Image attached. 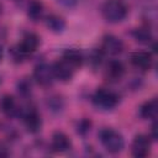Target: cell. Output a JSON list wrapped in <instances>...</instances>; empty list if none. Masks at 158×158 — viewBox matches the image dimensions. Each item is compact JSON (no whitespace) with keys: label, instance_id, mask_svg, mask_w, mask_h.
I'll return each mask as SVG.
<instances>
[{"label":"cell","instance_id":"obj_24","mask_svg":"<svg viewBox=\"0 0 158 158\" xmlns=\"http://www.w3.org/2000/svg\"><path fill=\"white\" fill-rule=\"evenodd\" d=\"M152 139H157V122L156 120L153 121V125H152V130H151V136H149Z\"/></svg>","mask_w":158,"mask_h":158},{"label":"cell","instance_id":"obj_11","mask_svg":"<svg viewBox=\"0 0 158 158\" xmlns=\"http://www.w3.org/2000/svg\"><path fill=\"white\" fill-rule=\"evenodd\" d=\"M51 146L53 148V151L58 152V153H63V152H67L72 147V141L70 138L64 133V132H60V131H57L52 135V142H51Z\"/></svg>","mask_w":158,"mask_h":158},{"label":"cell","instance_id":"obj_25","mask_svg":"<svg viewBox=\"0 0 158 158\" xmlns=\"http://www.w3.org/2000/svg\"><path fill=\"white\" fill-rule=\"evenodd\" d=\"M4 58V49H2V46H0V62Z\"/></svg>","mask_w":158,"mask_h":158},{"label":"cell","instance_id":"obj_1","mask_svg":"<svg viewBox=\"0 0 158 158\" xmlns=\"http://www.w3.org/2000/svg\"><path fill=\"white\" fill-rule=\"evenodd\" d=\"M127 6L122 0H106L101 6V14L106 22L118 23L127 16Z\"/></svg>","mask_w":158,"mask_h":158},{"label":"cell","instance_id":"obj_14","mask_svg":"<svg viewBox=\"0 0 158 158\" xmlns=\"http://www.w3.org/2000/svg\"><path fill=\"white\" fill-rule=\"evenodd\" d=\"M105 74L110 80H118L125 74V67L120 60H110L106 65Z\"/></svg>","mask_w":158,"mask_h":158},{"label":"cell","instance_id":"obj_18","mask_svg":"<svg viewBox=\"0 0 158 158\" xmlns=\"http://www.w3.org/2000/svg\"><path fill=\"white\" fill-rule=\"evenodd\" d=\"M43 14V4L40 0H31L27 5V16L32 21H37L41 19Z\"/></svg>","mask_w":158,"mask_h":158},{"label":"cell","instance_id":"obj_2","mask_svg":"<svg viewBox=\"0 0 158 158\" xmlns=\"http://www.w3.org/2000/svg\"><path fill=\"white\" fill-rule=\"evenodd\" d=\"M99 139H100L102 147L109 153L116 154V153H120L125 148L123 136L114 128H109V127L102 128L99 132Z\"/></svg>","mask_w":158,"mask_h":158},{"label":"cell","instance_id":"obj_5","mask_svg":"<svg viewBox=\"0 0 158 158\" xmlns=\"http://www.w3.org/2000/svg\"><path fill=\"white\" fill-rule=\"evenodd\" d=\"M100 51L109 56H117L123 51V42L114 35H105L102 37Z\"/></svg>","mask_w":158,"mask_h":158},{"label":"cell","instance_id":"obj_17","mask_svg":"<svg viewBox=\"0 0 158 158\" xmlns=\"http://www.w3.org/2000/svg\"><path fill=\"white\" fill-rule=\"evenodd\" d=\"M132 36L133 38L139 42V43H149L152 40H153V36H152V32L151 30L147 27V26H141V27H137L132 31Z\"/></svg>","mask_w":158,"mask_h":158},{"label":"cell","instance_id":"obj_4","mask_svg":"<svg viewBox=\"0 0 158 158\" xmlns=\"http://www.w3.org/2000/svg\"><path fill=\"white\" fill-rule=\"evenodd\" d=\"M33 79L36 80V83L43 88H48L53 84L54 81V74H53V69L52 65L47 64V63H40L35 67L33 69Z\"/></svg>","mask_w":158,"mask_h":158},{"label":"cell","instance_id":"obj_6","mask_svg":"<svg viewBox=\"0 0 158 158\" xmlns=\"http://www.w3.org/2000/svg\"><path fill=\"white\" fill-rule=\"evenodd\" d=\"M151 151V137L147 135H137L133 138L131 152L136 158H143L149 154Z\"/></svg>","mask_w":158,"mask_h":158},{"label":"cell","instance_id":"obj_15","mask_svg":"<svg viewBox=\"0 0 158 158\" xmlns=\"http://www.w3.org/2000/svg\"><path fill=\"white\" fill-rule=\"evenodd\" d=\"M0 111L6 116H14L19 112L16 101L12 95L5 94L0 98Z\"/></svg>","mask_w":158,"mask_h":158},{"label":"cell","instance_id":"obj_3","mask_svg":"<svg viewBox=\"0 0 158 158\" xmlns=\"http://www.w3.org/2000/svg\"><path fill=\"white\" fill-rule=\"evenodd\" d=\"M93 104L102 110H112L117 106L120 98L118 95L106 88H99L94 94H93Z\"/></svg>","mask_w":158,"mask_h":158},{"label":"cell","instance_id":"obj_23","mask_svg":"<svg viewBox=\"0 0 158 158\" xmlns=\"http://www.w3.org/2000/svg\"><path fill=\"white\" fill-rule=\"evenodd\" d=\"M56 1L65 7H74L79 2V0H56Z\"/></svg>","mask_w":158,"mask_h":158},{"label":"cell","instance_id":"obj_16","mask_svg":"<svg viewBox=\"0 0 158 158\" xmlns=\"http://www.w3.org/2000/svg\"><path fill=\"white\" fill-rule=\"evenodd\" d=\"M46 26L48 27V30H51L54 33H62L65 30L67 22H65V20L62 16L56 15V14H52V15L47 16V19H46Z\"/></svg>","mask_w":158,"mask_h":158},{"label":"cell","instance_id":"obj_12","mask_svg":"<svg viewBox=\"0 0 158 158\" xmlns=\"http://www.w3.org/2000/svg\"><path fill=\"white\" fill-rule=\"evenodd\" d=\"M62 59H64L68 64H70L75 70L78 68H80L83 65V62H84V56L83 53L77 49V48H68L63 52V56H62Z\"/></svg>","mask_w":158,"mask_h":158},{"label":"cell","instance_id":"obj_7","mask_svg":"<svg viewBox=\"0 0 158 158\" xmlns=\"http://www.w3.org/2000/svg\"><path fill=\"white\" fill-rule=\"evenodd\" d=\"M22 118H23L25 127L30 133H37L41 130L42 120L36 109L33 107L27 109L25 112H22Z\"/></svg>","mask_w":158,"mask_h":158},{"label":"cell","instance_id":"obj_8","mask_svg":"<svg viewBox=\"0 0 158 158\" xmlns=\"http://www.w3.org/2000/svg\"><path fill=\"white\" fill-rule=\"evenodd\" d=\"M52 69H53L54 78L59 81H63V83L69 81L73 78V74L75 72V69L70 64H68L64 59H59L56 63H53Z\"/></svg>","mask_w":158,"mask_h":158},{"label":"cell","instance_id":"obj_20","mask_svg":"<svg viewBox=\"0 0 158 158\" xmlns=\"http://www.w3.org/2000/svg\"><path fill=\"white\" fill-rule=\"evenodd\" d=\"M47 104H48V107L52 111H57V112L62 111L63 107H64V102H63V100L59 96H52V98H49Z\"/></svg>","mask_w":158,"mask_h":158},{"label":"cell","instance_id":"obj_9","mask_svg":"<svg viewBox=\"0 0 158 158\" xmlns=\"http://www.w3.org/2000/svg\"><path fill=\"white\" fill-rule=\"evenodd\" d=\"M38 46H40V37H38L36 33L30 32V33H26V35L21 38L20 43L17 44V48H19L23 54L27 56V54H31V53L36 52L37 48H38Z\"/></svg>","mask_w":158,"mask_h":158},{"label":"cell","instance_id":"obj_10","mask_svg":"<svg viewBox=\"0 0 158 158\" xmlns=\"http://www.w3.org/2000/svg\"><path fill=\"white\" fill-rule=\"evenodd\" d=\"M131 63L141 69V70H147L152 67V63H153V57H152V53L149 52H146V51H137V52H133L131 54Z\"/></svg>","mask_w":158,"mask_h":158},{"label":"cell","instance_id":"obj_21","mask_svg":"<svg viewBox=\"0 0 158 158\" xmlns=\"http://www.w3.org/2000/svg\"><path fill=\"white\" fill-rule=\"evenodd\" d=\"M17 91L22 96H27L31 94V83H28L26 79H22L17 83Z\"/></svg>","mask_w":158,"mask_h":158},{"label":"cell","instance_id":"obj_13","mask_svg":"<svg viewBox=\"0 0 158 158\" xmlns=\"http://www.w3.org/2000/svg\"><path fill=\"white\" fill-rule=\"evenodd\" d=\"M139 115L144 120H152L154 121L158 115V101L156 98L146 101L141 107H139Z\"/></svg>","mask_w":158,"mask_h":158},{"label":"cell","instance_id":"obj_19","mask_svg":"<svg viewBox=\"0 0 158 158\" xmlns=\"http://www.w3.org/2000/svg\"><path fill=\"white\" fill-rule=\"evenodd\" d=\"M91 121L89 118H81L78 123H77V133L80 136H85L90 132L91 130Z\"/></svg>","mask_w":158,"mask_h":158},{"label":"cell","instance_id":"obj_22","mask_svg":"<svg viewBox=\"0 0 158 158\" xmlns=\"http://www.w3.org/2000/svg\"><path fill=\"white\" fill-rule=\"evenodd\" d=\"M10 53H11V58H12V60L16 62V63H21V62H23V59H25V57H26V54H23L17 47H16V48H11V49H10Z\"/></svg>","mask_w":158,"mask_h":158}]
</instances>
